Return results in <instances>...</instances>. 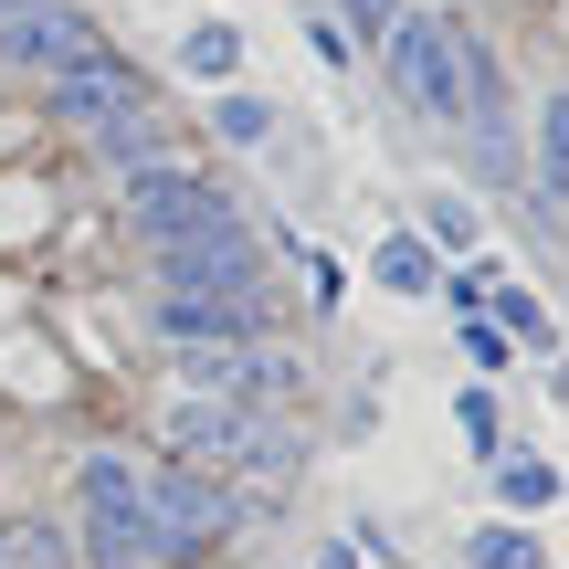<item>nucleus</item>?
<instances>
[{
  "label": "nucleus",
  "mask_w": 569,
  "mask_h": 569,
  "mask_svg": "<svg viewBox=\"0 0 569 569\" xmlns=\"http://www.w3.org/2000/svg\"><path fill=\"white\" fill-rule=\"evenodd\" d=\"M453 569H549V528H528V517H475V528L453 538Z\"/></svg>",
  "instance_id": "17"
},
{
  "label": "nucleus",
  "mask_w": 569,
  "mask_h": 569,
  "mask_svg": "<svg viewBox=\"0 0 569 569\" xmlns=\"http://www.w3.org/2000/svg\"><path fill=\"white\" fill-rule=\"evenodd\" d=\"M453 443H465L475 465H496V453L517 443V422H507V380H453Z\"/></svg>",
  "instance_id": "18"
},
{
  "label": "nucleus",
  "mask_w": 569,
  "mask_h": 569,
  "mask_svg": "<svg viewBox=\"0 0 569 569\" xmlns=\"http://www.w3.org/2000/svg\"><path fill=\"white\" fill-rule=\"evenodd\" d=\"M63 538L74 569H159V517H148L138 443H84L63 475Z\"/></svg>",
  "instance_id": "1"
},
{
  "label": "nucleus",
  "mask_w": 569,
  "mask_h": 569,
  "mask_svg": "<svg viewBox=\"0 0 569 569\" xmlns=\"http://www.w3.org/2000/svg\"><path fill=\"white\" fill-rule=\"evenodd\" d=\"M401 222L411 232H422V243L432 253H443V264H465V253H486V201H475V190L465 180H422V190H411V211H401Z\"/></svg>",
  "instance_id": "11"
},
{
  "label": "nucleus",
  "mask_w": 569,
  "mask_h": 569,
  "mask_svg": "<svg viewBox=\"0 0 569 569\" xmlns=\"http://www.w3.org/2000/svg\"><path fill=\"white\" fill-rule=\"evenodd\" d=\"M453 359H465V380H507V369H528L496 317H453Z\"/></svg>",
  "instance_id": "20"
},
{
  "label": "nucleus",
  "mask_w": 569,
  "mask_h": 569,
  "mask_svg": "<svg viewBox=\"0 0 569 569\" xmlns=\"http://www.w3.org/2000/svg\"><path fill=\"white\" fill-rule=\"evenodd\" d=\"M222 11H253V0H222Z\"/></svg>",
  "instance_id": "31"
},
{
  "label": "nucleus",
  "mask_w": 569,
  "mask_h": 569,
  "mask_svg": "<svg viewBox=\"0 0 569 569\" xmlns=\"http://www.w3.org/2000/svg\"><path fill=\"white\" fill-rule=\"evenodd\" d=\"M63 232H74V190H63L42 159L0 169V264H21V274H32L42 253H63Z\"/></svg>",
  "instance_id": "7"
},
{
  "label": "nucleus",
  "mask_w": 569,
  "mask_h": 569,
  "mask_svg": "<svg viewBox=\"0 0 569 569\" xmlns=\"http://www.w3.org/2000/svg\"><path fill=\"white\" fill-rule=\"evenodd\" d=\"M21 317H42V296H32L21 264H0V327H21Z\"/></svg>",
  "instance_id": "25"
},
{
  "label": "nucleus",
  "mask_w": 569,
  "mask_h": 569,
  "mask_svg": "<svg viewBox=\"0 0 569 569\" xmlns=\"http://www.w3.org/2000/svg\"><path fill=\"white\" fill-rule=\"evenodd\" d=\"M517 201H528L538 232H559V211H569V74L538 84V106H528V180H517Z\"/></svg>",
  "instance_id": "9"
},
{
  "label": "nucleus",
  "mask_w": 569,
  "mask_h": 569,
  "mask_svg": "<svg viewBox=\"0 0 569 569\" xmlns=\"http://www.w3.org/2000/svg\"><path fill=\"white\" fill-rule=\"evenodd\" d=\"M106 201H117V232H127L138 253L180 243V232H211V222H243V190H232L222 169H201L190 148H180V159L117 169V180H106Z\"/></svg>",
  "instance_id": "3"
},
{
  "label": "nucleus",
  "mask_w": 569,
  "mask_h": 569,
  "mask_svg": "<svg viewBox=\"0 0 569 569\" xmlns=\"http://www.w3.org/2000/svg\"><path fill=\"white\" fill-rule=\"evenodd\" d=\"M486 317L507 327V348H517V359H538V369H549L559 348H569V327H559V306L538 296V284H517V274H496V296H486Z\"/></svg>",
  "instance_id": "15"
},
{
  "label": "nucleus",
  "mask_w": 569,
  "mask_h": 569,
  "mask_svg": "<svg viewBox=\"0 0 569 569\" xmlns=\"http://www.w3.org/2000/svg\"><path fill=\"white\" fill-rule=\"evenodd\" d=\"M538 32H549L559 53H569V0H538Z\"/></svg>",
  "instance_id": "27"
},
{
  "label": "nucleus",
  "mask_w": 569,
  "mask_h": 569,
  "mask_svg": "<svg viewBox=\"0 0 569 569\" xmlns=\"http://www.w3.org/2000/svg\"><path fill=\"white\" fill-rule=\"evenodd\" d=\"M274 127H284V96H264V84H211L201 96V138L232 148V159H264Z\"/></svg>",
  "instance_id": "13"
},
{
  "label": "nucleus",
  "mask_w": 569,
  "mask_h": 569,
  "mask_svg": "<svg viewBox=\"0 0 569 569\" xmlns=\"http://www.w3.org/2000/svg\"><path fill=\"white\" fill-rule=\"evenodd\" d=\"M475 475H486V517H528V528H549V507H569L559 453H538V443H507L496 465H475Z\"/></svg>",
  "instance_id": "10"
},
{
  "label": "nucleus",
  "mask_w": 569,
  "mask_h": 569,
  "mask_svg": "<svg viewBox=\"0 0 569 569\" xmlns=\"http://www.w3.org/2000/svg\"><path fill=\"white\" fill-rule=\"evenodd\" d=\"M317 11H327V21H338V32H348V42H359V63H369V53H380V32H390V21H401V11H411V0H317Z\"/></svg>",
  "instance_id": "21"
},
{
  "label": "nucleus",
  "mask_w": 569,
  "mask_h": 569,
  "mask_svg": "<svg viewBox=\"0 0 569 569\" xmlns=\"http://www.w3.org/2000/svg\"><path fill=\"white\" fill-rule=\"evenodd\" d=\"M369 432H380V369H369V380H359V390L338 401V422H327L317 443H369Z\"/></svg>",
  "instance_id": "24"
},
{
  "label": "nucleus",
  "mask_w": 569,
  "mask_h": 569,
  "mask_svg": "<svg viewBox=\"0 0 569 569\" xmlns=\"http://www.w3.org/2000/svg\"><path fill=\"white\" fill-rule=\"evenodd\" d=\"M53 148V127L32 117V96H0V169H21V159H42Z\"/></svg>",
  "instance_id": "23"
},
{
  "label": "nucleus",
  "mask_w": 569,
  "mask_h": 569,
  "mask_svg": "<svg viewBox=\"0 0 569 569\" xmlns=\"http://www.w3.org/2000/svg\"><path fill=\"white\" fill-rule=\"evenodd\" d=\"M169 53H180V84H201V96H211V84H243V74H253V42H243V21H232V11H190Z\"/></svg>",
  "instance_id": "12"
},
{
  "label": "nucleus",
  "mask_w": 569,
  "mask_h": 569,
  "mask_svg": "<svg viewBox=\"0 0 569 569\" xmlns=\"http://www.w3.org/2000/svg\"><path fill=\"white\" fill-rule=\"evenodd\" d=\"M264 243H274V274H296V284H306V317H338V306H348V264L317 243V232L264 222Z\"/></svg>",
  "instance_id": "16"
},
{
  "label": "nucleus",
  "mask_w": 569,
  "mask_h": 569,
  "mask_svg": "<svg viewBox=\"0 0 569 569\" xmlns=\"http://www.w3.org/2000/svg\"><path fill=\"white\" fill-rule=\"evenodd\" d=\"M11 11H32V0H0V21H11Z\"/></svg>",
  "instance_id": "29"
},
{
  "label": "nucleus",
  "mask_w": 569,
  "mask_h": 569,
  "mask_svg": "<svg viewBox=\"0 0 569 569\" xmlns=\"http://www.w3.org/2000/svg\"><path fill=\"white\" fill-rule=\"evenodd\" d=\"M106 42H117V32H106L84 0H32V11H11V21H0V74L32 96V84H53V74H84Z\"/></svg>",
  "instance_id": "5"
},
{
  "label": "nucleus",
  "mask_w": 569,
  "mask_h": 569,
  "mask_svg": "<svg viewBox=\"0 0 569 569\" xmlns=\"http://www.w3.org/2000/svg\"><path fill=\"white\" fill-rule=\"evenodd\" d=\"M138 327L148 348H253L284 338V296H148Z\"/></svg>",
  "instance_id": "6"
},
{
  "label": "nucleus",
  "mask_w": 569,
  "mask_h": 569,
  "mask_svg": "<svg viewBox=\"0 0 569 569\" xmlns=\"http://www.w3.org/2000/svg\"><path fill=\"white\" fill-rule=\"evenodd\" d=\"M296 32H306V53H317V74H338V84H348V74H359V42H348V32H338V21H327V11H317V0H296Z\"/></svg>",
  "instance_id": "22"
},
{
  "label": "nucleus",
  "mask_w": 569,
  "mask_h": 569,
  "mask_svg": "<svg viewBox=\"0 0 569 569\" xmlns=\"http://www.w3.org/2000/svg\"><path fill=\"white\" fill-rule=\"evenodd\" d=\"M369 284H380L390 306H432V284H443V253H432L411 222H380V232H369Z\"/></svg>",
  "instance_id": "14"
},
{
  "label": "nucleus",
  "mask_w": 569,
  "mask_h": 569,
  "mask_svg": "<svg viewBox=\"0 0 569 569\" xmlns=\"http://www.w3.org/2000/svg\"><path fill=\"white\" fill-rule=\"evenodd\" d=\"M74 390H84V359H74V338H63L53 317L0 327V401H21V411H63Z\"/></svg>",
  "instance_id": "8"
},
{
  "label": "nucleus",
  "mask_w": 569,
  "mask_h": 569,
  "mask_svg": "<svg viewBox=\"0 0 569 569\" xmlns=\"http://www.w3.org/2000/svg\"><path fill=\"white\" fill-rule=\"evenodd\" d=\"M306 569H369V559L348 549V528H338V538H317V549H306Z\"/></svg>",
  "instance_id": "26"
},
{
  "label": "nucleus",
  "mask_w": 569,
  "mask_h": 569,
  "mask_svg": "<svg viewBox=\"0 0 569 569\" xmlns=\"http://www.w3.org/2000/svg\"><path fill=\"white\" fill-rule=\"evenodd\" d=\"M0 569H74L63 517H0Z\"/></svg>",
  "instance_id": "19"
},
{
  "label": "nucleus",
  "mask_w": 569,
  "mask_h": 569,
  "mask_svg": "<svg viewBox=\"0 0 569 569\" xmlns=\"http://www.w3.org/2000/svg\"><path fill=\"white\" fill-rule=\"evenodd\" d=\"M148 296H274V243L264 222H211V232H180V243L148 253Z\"/></svg>",
  "instance_id": "4"
},
{
  "label": "nucleus",
  "mask_w": 569,
  "mask_h": 569,
  "mask_svg": "<svg viewBox=\"0 0 569 569\" xmlns=\"http://www.w3.org/2000/svg\"><path fill=\"white\" fill-rule=\"evenodd\" d=\"M559 253H569V211H559Z\"/></svg>",
  "instance_id": "30"
},
{
  "label": "nucleus",
  "mask_w": 569,
  "mask_h": 569,
  "mask_svg": "<svg viewBox=\"0 0 569 569\" xmlns=\"http://www.w3.org/2000/svg\"><path fill=\"white\" fill-rule=\"evenodd\" d=\"M549 390H559V401H569V348H559V359H549Z\"/></svg>",
  "instance_id": "28"
},
{
  "label": "nucleus",
  "mask_w": 569,
  "mask_h": 569,
  "mask_svg": "<svg viewBox=\"0 0 569 569\" xmlns=\"http://www.w3.org/2000/svg\"><path fill=\"white\" fill-rule=\"evenodd\" d=\"M369 74H380V96L401 106L422 138L453 148V127H465V11H453V0H411V11L380 32Z\"/></svg>",
  "instance_id": "2"
}]
</instances>
